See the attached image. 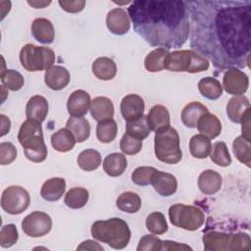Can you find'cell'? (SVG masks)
Masks as SVG:
<instances>
[{"instance_id": "cell-1", "label": "cell", "mask_w": 251, "mask_h": 251, "mask_svg": "<svg viewBox=\"0 0 251 251\" xmlns=\"http://www.w3.org/2000/svg\"><path fill=\"white\" fill-rule=\"evenodd\" d=\"M190 45L220 69L249 67L250 1H185Z\"/></svg>"}, {"instance_id": "cell-2", "label": "cell", "mask_w": 251, "mask_h": 251, "mask_svg": "<svg viewBox=\"0 0 251 251\" xmlns=\"http://www.w3.org/2000/svg\"><path fill=\"white\" fill-rule=\"evenodd\" d=\"M134 30L151 46L171 49L182 46L189 35L185 1L137 0L127 8Z\"/></svg>"}, {"instance_id": "cell-3", "label": "cell", "mask_w": 251, "mask_h": 251, "mask_svg": "<svg viewBox=\"0 0 251 251\" xmlns=\"http://www.w3.org/2000/svg\"><path fill=\"white\" fill-rule=\"evenodd\" d=\"M91 235L114 249H124L130 240V229L124 220L111 218L93 223Z\"/></svg>"}, {"instance_id": "cell-4", "label": "cell", "mask_w": 251, "mask_h": 251, "mask_svg": "<svg viewBox=\"0 0 251 251\" xmlns=\"http://www.w3.org/2000/svg\"><path fill=\"white\" fill-rule=\"evenodd\" d=\"M18 140L24 148L25 157L34 163H41L47 158L41 123L27 119L23 123L18 133Z\"/></svg>"}, {"instance_id": "cell-5", "label": "cell", "mask_w": 251, "mask_h": 251, "mask_svg": "<svg viewBox=\"0 0 251 251\" xmlns=\"http://www.w3.org/2000/svg\"><path fill=\"white\" fill-rule=\"evenodd\" d=\"M179 135L176 128L168 126L156 132L154 151L158 160L167 164H176L182 158Z\"/></svg>"}, {"instance_id": "cell-6", "label": "cell", "mask_w": 251, "mask_h": 251, "mask_svg": "<svg viewBox=\"0 0 251 251\" xmlns=\"http://www.w3.org/2000/svg\"><path fill=\"white\" fill-rule=\"evenodd\" d=\"M204 249L207 251H233L250 250L251 240L248 233H226L209 231L203 235Z\"/></svg>"}, {"instance_id": "cell-7", "label": "cell", "mask_w": 251, "mask_h": 251, "mask_svg": "<svg viewBox=\"0 0 251 251\" xmlns=\"http://www.w3.org/2000/svg\"><path fill=\"white\" fill-rule=\"evenodd\" d=\"M209 66V60L194 50L173 51L168 54L165 61V69L172 72L201 73L207 71Z\"/></svg>"}, {"instance_id": "cell-8", "label": "cell", "mask_w": 251, "mask_h": 251, "mask_svg": "<svg viewBox=\"0 0 251 251\" xmlns=\"http://www.w3.org/2000/svg\"><path fill=\"white\" fill-rule=\"evenodd\" d=\"M20 62L28 72L48 70L55 63V53L49 47L25 44L20 52Z\"/></svg>"}, {"instance_id": "cell-9", "label": "cell", "mask_w": 251, "mask_h": 251, "mask_svg": "<svg viewBox=\"0 0 251 251\" xmlns=\"http://www.w3.org/2000/svg\"><path fill=\"white\" fill-rule=\"evenodd\" d=\"M169 217L175 226L186 230H196L200 228L205 221V215L199 208L182 203L171 206L169 209Z\"/></svg>"}, {"instance_id": "cell-10", "label": "cell", "mask_w": 251, "mask_h": 251, "mask_svg": "<svg viewBox=\"0 0 251 251\" xmlns=\"http://www.w3.org/2000/svg\"><path fill=\"white\" fill-rule=\"evenodd\" d=\"M30 203L29 193L22 186L11 185L4 189L1 196V207L10 215H19L25 211Z\"/></svg>"}, {"instance_id": "cell-11", "label": "cell", "mask_w": 251, "mask_h": 251, "mask_svg": "<svg viewBox=\"0 0 251 251\" xmlns=\"http://www.w3.org/2000/svg\"><path fill=\"white\" fill-rule=\"evenodd\" d=\"M52 228L51 217L41 211H34L22 222L23 231L30 237H40L47 234Z\"/></svg>"}, {"instance_id": "cell-12", "label": "cell", "mask_w": 251, "mask_h": 251, "mask_svg": "<svg viewBox=\"0 0 251 251\" xmlns=\"http://www.w3.org/2000/svg\"><path fill=\"white\" fill-rule=\"evenodd\" d=\"M248 85V75L236 68L227 69L223 76V87L228 94L242 95L246 92Z\"/></svg>"}, {"instance_id": "cell-13", "label": "cell", "mask_w": 251, "mask_h": 251, "mask_svg": "<svg viewBox=\"0 0 251 251\" xmlns=\"http://www.w3.org/2000/svg\"><path fill=\"white\" fill-rule=\"evenodd\" d=\"M144 108V101L137 94L126 95L121 101V113L126 122H130L142 117Z\"/></svg>"}, {"instance_id": "cell-14", "label": "cell", "mask_w": 251, "mask_h": 251, "mask_svg": "<svg viewBox=\"0 0 251 251\" xmlns=\"http://www.w3.org/2000/svg\"><path fill=\"white\" fill-rule=\"evenodd\" d=\"M106 25L108 29L117 35L126 34L130 28L128 15L122 8H115L107 14Z\"/></svg>"}, {"instance_id": "cell-15", "label": "cell", "mask_w": 251, "mask_h": 251, "mask_svg": "<svg viewBox=\"0 0 251 251\" xmlns=\"http://www.w3.org/2000/svg\"><path fill=\"white\" fill-rule=\"evenodd\" d=\"M90 105L91 99L89 94L82 89H78L69 96L67 109L72 117H83L88 112Z\"/></svg>"}, {"instance_id": "cell-16", "label": "cell", "mask_w": 251, "mask_h": 251, "mask_svg": "<svg viewBox=\"0 0 251 251\" xmlns=\"http://www.w3.org/2000/svg\"><path fill=\"white\" fill-rule=\"evenodd\" d=\"M155 191L164 197H169L176 193L177 189V180L172 174L157 171L151 179Z\"/></svg>"}, {"instance_id": "cell-17", "label": "cell", "mask_w": 251, "mask_h": 251, "mask_svg": "<svg viewBox=\"0 0 251 251\" xmlns=\"http://www.w3.org/2000/svg\"><path fill=\"white\" fill-rule=\"evenodd\" d=\"M69 71L62 66H53L45 72V84L52 90H61L70 82Z\"/></svg>"}, {"instance_id": "cell-18", "label": "cell", "mask_w": 251, "mask_h": 251, "mask_svg": "<svg viewBox=\"0 0 251 251\" xmlns=\"http://www.w3.org/2000/svg\"><path fill=\"white\" fill-rule=\"evenodd\" d=\"M197 183L202 193L206 195H213L221 189L223 178L217 171L206 170L200 174Z\"/></svg>"}, {"instance_id": "cell-19", "label": "cell", "mask_w": 251, "mask_h": 251, "mask_svg": "<svg viewBox=\"0 0 251 251\" xmlns=\"http://www.w3.org/2000/svg\"><path fill=\"white\" fill-rule=\"evenodd\" d=\"M31 33L40 43L50 44L55 38L53 24L45 18H37L31 24Z\"/></svg>"}, {"instance_id": "cell-20", "label": "cell", "mask_w": 251, "mask_h": 251, "mask_svg": "<svg viewBox=\"0 0 251 251\" xmlns=\"http://www.w3.org/2000/svg\"><path fill=\"white\" fill-rule=\"evenodd\" d=\"M147 124L152 131H159L170 126V113L168 109L163 105H155L151 108L146 116Z\"/></svg>"}, {"instance_id": "cell-21", "label": "cell", "mask_w": 251, "mask_h": 251, "mask_svg": "<svg viewBox=\"0 0 251 251\" xmlns=\"http://www.w3.org/2000/svg\"><path fill=\"white\" fill-rule=\"evenodd\" d=\"M48 114V102L41 95L32 96L26 103L25 115L29 120L42 123Z\"/></svg>"}, {"instance_id": "cell-22", "label": "cell", "mask_w": 251, "mask_h": 251, "mask_svg": "<svg viewBox=\"0 0 251 251\" xmlns=\"http://www.w3.org/2000/svg\"><path fill=\"white\" fill-rule=\"evenodd\" d=\"M200 134L209 139L216 138L222 132V124L220 120L213 114L207 112L198 121L196 126Z\"/></svg>"}, {"instance_id": "cell-23", "label": "cell", "mask_w": 251, "mask_h": 251, "mask_svg": "<svg viewBox=\"0 0 251 251\" xmlns=\"http://www.w3.org/2000/svg\"><path fill=\"white\" fill-rule=\"evenodd\" d=\"M89 110L92 118L97 122L112 119L114 116L113 102L104 96L95 97L91 101Z\"/></svg>"}, {"instance_id": "cell-24", "label": "cell", "mask_w": 251, "mask_h": 251, "mask_svg": "<svg viewBox=\"0 0 251 251\" xmlns=\"http://www.w3.org/2000/svg\"><path fill=\"white\" fill-rule=\"evenodd\" d=\"M208 112V108L200 102H190L181 111V122L182 124L190 128H194L197 126L199 119Z\"/></svg>"}, {"instance_id": "cell-25", "label": "cell", "mask_w": 251, "mask_h": 251, "mask_svg": "<svg viewBox=\"0 0 251 251\" xmlns=\"http://www.w3.org/2000/svg\"><path fill=\"white\" fill-rule=\"evenodd\" d=\"M66 189V181L62 177H52L46 180L40 190L41 197L46 201L59 200Z\"/></svg>"}, {"instance_id": "cell-26", "label": "cell", "mask_w": 251, "mask_h": 251, "mask_svg": "<svg viewBox=\"0 0 251 251\" xmlns=\"http://www.w3.org/2000/svg\"><path fill=\"white\" fill-rule=\"evenodd\" d=\"M92 73L101 80L113 79L117 75L116 63L108 57H99L92 63Z\"/></svg>"}, {"instance_id": "cell-27", "label": "cell", "mask_w": 251, "mask_h": 251, "mask_svg": "<svg viewBox=\"0 0 251 251\" xmlns=\"http://www.w3.org/2000/svg\"><path fill=\"white\" fill-rule=\"evenodd\" d=\"M127 166L126 157L122 153H111L103 161V170L110 176L123 175Z\"/></svg>"}, {"instance_id": "cell-28", "label": "cell", "mask_w": 251, "mask_h": 251, "mask_svg": "<svg viewBox=\"0 0 251 251\" xmlns=\"http://www.w3.org/2000/svg\"><path fill=\"white\" fill-rule=\"evenodd\" d=\"M248 109H250V102L247 97L243 95L233 96L226 105V114L231 122L239 124L241 117Z\"/></svg>"}, {"instance_id": "cell-29", "label": "cell", "mask_w": 251, "mask_h": 251, "mask_svg": "<svg viewBox=\"0 0 251 251\" xmlns=\"http://www.w3.org/2000/svg\"><path fill=\"white\" fill-rule=\"evenodd\" d=\"M66 127L74 134L76 142H83L90 135V124L83 117L69 118Z\"/></svg>"}, {"instance_id": "cell-30", "label": "cell", "mask_w": 251, "mask_h": 251, "mask_svg": "<svg viewBox=\"0 0 251 251\" xmlns=\"http://www.w3.org/2000/svg\"><path fill=\"white\" fill-rule=\"evenodd\" d=\"M76 140L74 134L66 127L61 128L51 135V145L59 152H68L75 147Z\"/></svg>"}, {"instance_id": "cell-31", "label": "cell", "mask_w": 251, "mask_h": 251, "mask_svg": "<svg viewBox=\"0 0 251 251\" xmlns=\"http://www.w3.org/2000/svg\"><path fill=\"white\" fill-rule=\"evenodd\" d=\"M212 144L208 137L202 134H195L189 140V151L197 159H205L211 153Z\"/></svg>"}, {"instance_id": "cell-32", "label": "cell", "mask_w": 251, "mask_h": 251, "mask_svg": "<svg viewBox=\"0 0 251 251\" xmlns=\"http://www.w3.org/2000/svg\"><path fill=\"white\" fill-rule=\"evenodd\" d=\"M198 89L202 96L210 100H216L223 94V86L220 81L214 77L206 76L199 80Z\"/></svg>"}, {"instance_id": "cell-33", "label": "cell", "mask_w": 251, "mask_h": 251, "mask_svg": "<svg viewBox=\"0 0 251 251\" xmlns=\"http://www.w3.org/2000/svg\"><path fill=\"white\" fill-rule=\"evenodd\" d=\"M116 205L121 211L128 214H133L138 212L141 208V199L137 193L132 191H126L122 193L118 197Z\"/></svg>"}, {"instance_id": "cell-34", "label": "cell", "mask_w": 251, "mask_h": 251, "mask_svg": "<svg viewBox=\"0 0 251 251\" xmlns=\"http://www.w3.org/2000/svg\"><path fill=\"white\" fill-rule=\"evenodd\" d=\"M169 50L165 48H156L151 51L144 60V67L148 72L155 73L165 69V61L169 54Z\"/></svg>"}, {"instance_id": "cell-35", "label": "cell", "mask_w": 251, "mask_h": 251, "mask_svg": "<svg viewBox=\"0 0 251 251\" xmlns=\"http://www.w3.org/2000/svg\"><path fill=\"white\" fill-rule=\"evenodd\" d=\"M101 155L94 149H85L81 151L76 159L78 167L86 172H91L101 165Z\"/></svg>"}, {"instance_id": "cell-36", "label": "cell", "mask_w": 251, "mask_h": 251, "mask_svg": "<svg viewBox=\"0 0 251 251\" xmlns=\"http://www.w3.org/2000/svg\"><path fill=\"white\" fill-rule=\"evenodd\" d=\"M89 199L88 190L83 187L71 188L65 195V204L72 209H80L86 205Z\"/></svg>"}, {"instance_id": "cell-37", "label": "cell", "mask_w": 251, "mask_h": 251, "mask_svg": "<svg viewBox=\"0 0 251 251\" xmlns=\"http://www.w3.org/2000/svg\"><path fill=\"white\" fill-rule=\"evenodd\" d=\"M118 133L117 123L113 119L104 120L98 122L96 126V136L98 140L102 143L112 142Z\"/></svg>"}, {"instance_id": "cell-38", "label": "cell", "mask_w": 251, "mask_h": 251, "mask_svg": "<svg viewBox=\"0 0 251 251\" xmlns=\"http://www.w3.org/2000/svg\"><path fill=\"white\" fill-rule=\"evenodd\" d=\"M233 153L240 163L245 164L247 167L251 166V145L250 141L242 135L237 136L232 143Z\"/></svg>"}, {"instance_id": "cell-39", "label": "cell", "mask_w": 251, "mask_h": 251, "mask_svg": "<svg viewBox=\"0 0 251 251\" xmlns=\"http://www.w3.org/2000/svg\"><path fill=\"white\" fill-rule=\"evenodd\" d=\"M210 156L211 161L220 167H227L231 163L229 152L224 141H218L213 144Z\"/></svg>"}, {"instance_id": "cell-40", "label": "cell", "mask_w": 251, "mask_h": 251, "mask_svg": "<svg viewBox=\"0 0 251 251\" xmlns=\"http://www.w3.org/2000/svg\"><path fill=\"white\" fill-rule=\"evenodd\" d=\"M150 128L147 124L146 117L142 116L139 119L126 122V131L131 136L140 140L145 139L150 134Z\"/></svg>"}, {"instance_id": "cell-41", "label": "cell", "mask_w": 251, "mask_h": 251, "mask_svg": "<svg viewBox=\"0 0 251 251\" xmlns=\"http://www.w3.org/2000/svg\"><path fill=\"white\" fill-rule=\"evenodd\" d=\"M146 228L153 234H163L168 230V224L161 212H153L146 218Z\"/></svg>"}, {"instance_id": "cell-42", "label": "cell", "mask_w": 251, "mask_h": 251, "mask_svg": "<svg viewBox=\"0 0 251 251\" xmlns=\"http://www.w3.org/2000/svg\"><path fill=\"white\" fill-rule=\"evenodd\" d=\"M1 82L7 89L12 91L20 90L25 83L24 76L15 70H5L1 72Z\"/></svg>"}, {"instance_id": "cell-43", "label": "cell", "mask_w": 251, "mask_h": 251, "mask_svg": "<svg viewBox=\"0 0 251 251\" xmlns=\"http://www.w3.org/2000/svg\"><path fill=\"white\" fill-rule=\"evenodd\" d=\"M158 170L153 167H138L131 174V180L140 186H145L151 184V179L153 175Z\"/></svg>"}, {"instance_id": "cell-44", "label": "cell", "mask_w": 251, "mask_h": 251, "mask_svg": "<svg viewBox=\"0 0 251 251\" xmlns=\"http://www.w3.org/2000/svg\"><path fill=\"white\" fill-rule=\"evenodd\" d=\"M19 239V233L17 226L14 224H8L2 226L0 231V246L3 248H9L17 243Z\"/></svg>"}, {"instance_id": "cell-45", "label": "cell", "mask_w": 251, "mask_h": 251, "mask_svg": "<svg viewBox=\"0 0 251 251\" xmlns=\"http://www.w3.org/2000/svg\"><path fill=\"white\" fill-rule=\"evenodd\" d=\"M142 148V140L135 138L126 132L121 141H120V149L126 155H135L140 152Z\"/></svg>"}, {"instance_id": "cell-46", "label": "cell", "mask_w": 251, "mask_h": 251, "mask_svg": "<svg viewBox=\"0 0 251 251\" xmlns=\"http://www.w3.org/2000/svg\"><path fill=\"white\" fill-rule=\"evenodd\" d=\"M163 248V241L151 234L144 235L140 238L138 246H137V251H160Z\"/></svg>"}, {"instance_id": "cell-47", "label": "cell", "mask_w": 251, "mask_h": 251, "mask_svg": "<svg viewBox=\"0 0 251 251\" xmlns=\"http://www.w3.org/2000/svg\"><path fill=\"white\" fill-rule=\"evenodd\" d=\"M17 148L11 142L0 143V164L9 165L17 158Z\"/></svg>"}, {"instance_id": "cell-48", "label": "cell", "mask_w": 251, "mask_h": 251, "mask_svg": "<svg viewBox=\"0 0 251 251\" xmlns=\"http://www.w3.org/2000/svg\"><path fill=\"white\" fill-rule=\"evenodd\" d=\"M59 5L63 10L69 13H78L83 10L85 6V1L76 0V1H59Z\"/></svg>"}, {"instance_id": "cell-49", "label": "cell", "mask_w": 251, "mask_h": 251, "mask_svg": "<svg viewBox=\"0 0 251 251\" xmlns=\"http://www.w3.org/2000/svg\"><path fill=\"white\" fill-rule=\"evenodd\" d=\"M250 112L251 110L248 109L243 114L240 120V123L242 124V136L249 141H250Z\"/></svg>"}, {"instance_id": "cell-50", "label": "cell", "mask_w": 251, "mask_h": 251, "mask_svg": "<svg viewBox=\"0 0 251 251\" xmlns=\"http://www.w3.org/2000/svg\"><path fill=\"white\" fill-rule=\"evenodd\" d=\"M185 249H190L191 250L192 248L189 247L188 245L180 244V243L175 242V241H169V240L163 241L162 250H185Z\"/></svg>"}, {"instance_id": "cell-51", "label": "cell", "mask_w": 251, "mask_h": 251, "mask_svg": "<svg viewBox=\"0 0 251 251\" xmlns=\"http://www.w3.org/2000/svg\"><path fill=\"white\" fill-rule=\"evenodd\" d=\"M103 250V247L100 246L96 241L86 240L81 242L79 246H77V250Z\"/></svg>"}, {"instance_id": "cell-52", "label": "cell", "mask_w": 251, "mask_h": 251, "mask_svg": "<svg viewBox=\"0 0 251 251\" xmlns=\"http://www.w3.org/2000/svg\"><path fill=\"white\" fill-rule=\"evenodd\" d=\"M0 120H1V134L0 135L4 136L10 130L11 121L5 115H0Z\"/></svg>"}, {"instance_id": "cell-53", "label": "cell", "mask_w": 251, "mask_h": 251, "mask_svg": "<svg viewBox=\"0 0 251 251\" xmlns=\"http://www.w3.org/2000/svg\"><path fill=\"white\" fill-rule=\"evenodd\" d=\"M27 3L34 8H44L45 6L49 5L51 1H27Z\"/></svg>"}]
</instances>
